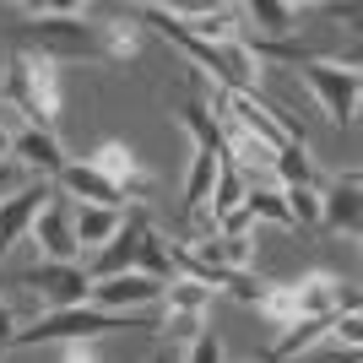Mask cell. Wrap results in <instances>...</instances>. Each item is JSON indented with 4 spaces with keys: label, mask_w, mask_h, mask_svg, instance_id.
Instances as JSON below:
<instances>
[{
    "label": "cell",
    "mask_w": 363,
    "mask_h": 363,
    "mask_svg": "<svg viewBox=\"0 0 363 363\" xmlns=\"http://www.w3.org/2000/svg\"><path fill=\"white\" fill-rule=\"evenodd\" d=\"M130 16H136L141 28H157L163 38H174V44H179L206 76H217V87H223V92H255L260 65L250 60V49H244L239 38H233V44H206V38H196V33L184 28L168 6H130Z\"/></svg>",
    "instance_id": "cell-1"
},
{
    "label": "cell",
    "mask_w": 363,
    "mask_h": 363,
    "mask_svg": "<svg viewBox=\"0 0 363 363\" xmlns=\"http://www.w3.org/2000/svg\"><path fill=\"white\" fill-rule=\"evenodd\" d=\"M0 98L22 108V120L33 130L55 136V125H60V60H49L38 49H16L6 65V82H0Z\"/></svg>",
    "instance_id": "cell-2"
},
{
    "label": "cell",
    "mask_w": 363,
    "mask_h": 363,
    "mask_svg": "<svg viewBox=\"0 0 363 363\" xmlns=\"http://www.w3.org/2000/svg\"><path fill=\"white\" fill-rule=\"evenodd\" d=\"M114 331H157L147 315H108V309H92V303H76V309H49L44 320L33 325H16L11 347H44V342H98V336Z\"/></svg>",
    "instance_id": "cell-3"
},
{
    "label": "cell",
    "mask_w": 363,
    "mask_h": 363,
    "mask_svg": "<svg viewBox=\"0 0 363 363\" xmlns=\"http://www.w3.org/2000/svg\"><path fill=\"white\" fill-rule=\"evenodd\" d=\"M16 38H22V49H38V55H49V60H104L98 55V11H71V16H28L22 28H16Z\"/></svg>",
    "instance_id": "cell-4"
},
{
    "label": "cell",
    "mask_w": 363,
    "mask_h": 363,
    "mask_svg": "<svg viewBox=\"0 0 363 363\" xmlns=\"http://www.w3.org/2000/svg\"><path fill=\"white\" fill-rule=\"evenodd\" d=\"M298 76L309 82V92L320 98V108H325V120L331 125H352V114H358V92H363V71L358 65H331V60H309L298 65Z\"/></svg>",
    "instance_id": "cell-5"
},
{
    "label": "cell",
    "mask_w": 363,
    "mask_h": 363,
    "mask_svg": "<svg viewBox=\"0 0 363 363\" xmlns=\"http://www.w3.org/2000/svg\"><path fill=\"white\" fill-rule=\"evenodd\" d=\"M82 163H87L104 184H114V196H120L125 206H141L152 174H147V163L136 157V147H125V141H98V147H92Z\"/></svg>",
    "instance_id": "cell-6"
},
{
    "label": "cell",
    "mask_w": 363,
    "mask_h": 363,
    "mask_svg": "<svg viewBox=\"0 0 363 363\" xmlns=\"http://www.w3.org/2000/svg\"><path fill=\"white\" fill-rule=\"evenodd\" d=\"M28 239L38 244V255L44 260H55V266H76V233H71V201L55 190V196L44 201V212L33 217V228H28Z\"/></svg>",
    "instance_id": "cell-7"
},
{
    "label": "cell",
    "mask_w": 363,
    "mask_h": 363,
    "mask_svg": "<svg viewBox=\"0 0 363 363\" xmlns=\"http://www.w3.org/2000/svg\"><path fill=\"white\" fill-rule=\"evenodd\" d=\"M22 282H28L49 309H76V303H87V293H92L82 266H55V260H33L28 272H22Z\"/></svg>",
    "instance_id": "cell-8"
},
{
    "label": "cell",
    "mask_w": 363,
    "mask_h": 363,
    "mask_svg": "<svg viewBox=\"0 0 363 363\" xmlns=\"http://www.w3.org/2000/svg\"><path fill=\"white\" fill-rule=\"evenodd\" d=\"M163 298V282H152L141 272H125V277H108V282H92L87 303L92 309H108V315H141Z\"/></svg>",
    "instance_id": "cell-9"
},
{
    "label": "cell",
    "mask_w": 363,
    "mask_h": 363,
    "mask_svg": "<svg viewBox=\"0 0 363 363\" xmlns=\"http://www.w3.org/2000/svg\"><path fill=\"white\" fill-rule=\"evenodd\" d=\"M147 212L141 206H130L125 212V223H120V233L92 255V266H87V282H108V277H125V272H136V244H141V233H147Z\"/></svg>",
    "instance_id": "cell-10"
},
{
    "label": "cell",
    "mask_w": 363,
    "mask_h": 363,
    "mask_svg": "<svg viewBox=\"0 0 363 363\" xmlns=\"http://www.w3.org/2000/svg\"><path fill=\"white\" fill-rule=\"evenodd\" d=\"M49 196H55V184H49V179H33V184H22L16 196H0V260L11 255L16 239H28L33 217L44 212Z\"/></svg>",
    "instance_id": "cell-11"
},
{
    "label": "cell",
    "mask_w": 363,
    "mask_h": 363,
    "mask_svg": "<svg viewBox=\"0 0 363 363\" xmlns=\"http://www.w3.org/2000/svg\"><path fill=\"white\" fill-rule=\"evenodd\" d=\"M358 168H347L336 184H325V196H320V228H331V233H347L358 239L363 228V206H358Z\"/></svg>",
    "instance_id": "cell-12"
},
{
    "label": "cell",
    "mask_w": 363,
    "mask_h": 363,
    "mask_svg": "<svg viewBox=\"0 0 363 363\" xmlns=\"http://www.w3.org/2000/svg\"><path fill=\"white\" fill-rule=\"evenodd\" d=\"M141 44H147V28L130 11H98V55H104V65L136 60Z\"/></svg>",
    "instance_id": "cell-13"
},
{
    "label": "cell",
    "mask_w": 363,
    "mask_h": 363,
    "mask_svg": "<svg viewBox=\"0 0 363 363\" xmlns=\"http://www.w3.org/2000/svg\"><path fill=\"white\" fill-rule=\"evenodd\" d=\"M11 157L28 168V174H38V179H60V168L71 163L60 152V141L49 136V130H33V125H22L11 136Z\"/></svg>",
    "instance_id": "cell-14"
},
{
    "label": "cell",
    "mask_w": 363,
    "mask_h": 363,
    "mask_svg": "<svg viewBox=\"0 0 363 363\" xmlns=\"http://www.w3.org/2000/svg\"><path fill=\"white\" fill-rule=\"evenodd\" d=\"M60 190L76 196V206H114V212H125V201L114 196V184H104L82 157H71V163L60 168Z\"/></svg>",
    "instance_id": "cell-15"
},
{
    "label": "cell",
    "mask_w": 363,
    "mask_h": 363,
    "mask_svg": "<svg viewBox=\"0 0 363 363\" xmlns=\"http://www.w3.org/2000/svg\"><path fill=\"white\" fill-rule=\"evenodd\" d=\"M125 212L114 206H71V233H76V250H104L114 233H120Z\"/></svg>",
    "instance_id": "cell-16"
},
{
    "label": "cell",
    "mask_w": 363,
    "mask_h": 363,
    "mask_svg": "<svg viewBox=\"0 0 363 363\" xmlns=\"http://www.w3.org/2000/svg\"><path fill=\"white\" fill-rule=\"evenodd\" d=\"M272 174H277V190H320V168L309 157L303 141H288V147L272 157Z\"/></svg>",
    "instance_id": "cell-17"
},
{
    "label": "cell",
    "mask_w": 363,
    "mask_h": 363,
    "mask_svg": "<svg viewBox=\"0 0 363 363\" xmlns=\"http://www.w3.org/2000/svg\"><path fill=\"white\" fill-rule=\"evenodd\" d=\"M239 16H250L255 22V33L250 38H288V33H298V6H282V0H250V6H239Z\"/></svg>",
    "instance_id": "cell-18"
},
{
    "label": "cell",
    "mask_w": 363,
    "mask_h": 363,
    "mask_svg": "<svg viewBox=\"0 0 363 363\" xmlns=\"http://www.w3.org/2000/svg\"><path fill=\"white\" fill-rule=\"evenodd\" d=\"M244 190H250V179H244L239 168L223 157V168H217V184H212V196H206V212H201V228H217L233 206L244 201Z\"/></svg>",
    "instance_id": "cell-19"
},
{
    "label": "cell",
    "mask_w": 363,
    "mask_h": 363,
    "mask_svg": "<svg viewBox=\"0 0 363 363\" xmlns=\"http://www.w3.org/2000/svg\"><path fill=\"white\" fill-rule=\"evenodd\" d=\"M217 168H223V157H212V152H196V157H190V174H184V212L196 217V223H201V212H206Z\"/></svg>",
    "instance_id": "cell-20"
},
{
    "label": "cell",
    "mask_w": 363,
    "mask_h": 363,
    "mask_svg": "<svg viewBox=\"0 0 363 363\" xmlns=\"http://www.w3.org/2000/svg\"><path fill=\"white\" fill-rule=\"evenodd\" d=\"M179 120H184V130L196 136V152H212V157H228V147H223V130H217L212 108L201 104V98H184Z\"/></svg>",
    "instance_id": "cell-21"
},
{
    "label": "cell",
    "mask_w": 363,
    "mask_h": 363,
    "mask_svg": "<svg viewBox=\"0 0 363 363\" xmlns=\"http://www.w3.org/2000/svg\"><path fill=\"white\" fill-rule=\"evenodd\" d=\"M239 206L250 212V223H277V228H293L288 201H282V190H277V184H250Z\"/></svg>",
    "instance_id": "cell-22"
},
{
    "label": "cell",
    "mask_w": 363,
    "mask_h": 363,
    "mask_svg": "<svg viewBox=\"0 0 363 363\" xmlns=\"http://www.w3.org/2000/svg\"><path fill=\"white\" fill-rule=\"evenodd\" d=\"M136 272H141V277H152V282H163V288H168V282H179V272H174V255H168V244L157 239L152 228L141 233V244H136Z\"/></svg>",
    "instance_id": "cell-23"
},
{
    "label": "cell",
    "mask_w": 363,
    "mask_h": 363,
    "mask_svg": "<svg viewBox=\"0 0 363 363\" xmlns=\"http://www.w3.org/2000/svg\"><path fill=\"white\" fill-rule=\"evenodd\" d=\"M163 315H206V309H212V288H201V282H168L163 288Z\"/></svg>",
    "instance_id": "cell-24"
},
{
    "label": "cell",
    "mask_w": 363,
    "mask_h": 363,
    "mask_svg": "<svg viewBox=\"0 0 363 363\" xmlns=\"http://www.w3.org/2000/svg\"><path fill=\"white\" fill-rule=\"evenodd\" d=\"M282 201H288L293 228H320V196L315 190H282Z\"/></svg>",
    "instance_id": "cell-25"
},
{
    "label": "cell",
    "mask_w": 363,
    "mask_h": 363,
    "mask_svg": "<svg viewBox=\"0 0 363 363\" xmlns=\"http://www.w3.org/2000/svg\"><path fill=\"white\" fill-rule=\"evenodd\" d=\"M184 363H223V342H217V331L206 325V331L190 342V352H184Z\"/></svg>",
    "instance_id": "cell-26"
},
{
    "label": "cell",
    "mask_w": 363,
    "mask_h": 363,
    "mask_svg": "<svg viewBox=\"0 0 363 363\" xmlns=\"http://www.w3.org/2000/svg\"><path fill=\"white\" fill-rule=\"evenodd\" d=\"M60 363H104V358H98V342H65Z\"/></svg>",
    "instance_id": "cell-27"
},
{
    "label": "cell",
    "mask_w": 363,
    "mask_h": 363,
    "mask_svg": "<svg viewBox=\"0 0 363 363\" xmlns=\"http://www.w3.org/2000/svg\"><path fill=\"white\" fill-rule=\"evenodd\" d=\"M11 336H16V320H11V309L0 303V358L11 352Z\"/></svg>",
    "instance_id": "cell-28"
},
{
    "label": "cell",
    "mask_w": 363,
    "mask_h": 363,
    "mask_svg": "<svg viewBox=\"0 0 363 363\" xmlns=\"http://www.w3.org/2000/svg\"><path fill=\"white\" fill-rule=\"evenodd\" d=\"M147 363H168V347H163V342H157V347H152V358Z\"/></svg>",
    "instance_id": "cell-29"
},
{
    "label": "cell",
    "mask_w": 363,
    "mask_h": 363,
    "mask_svg": "<svg viewBox=\"0 0 363 363\" xmlns=\"http://www.w3.org/2000/svg\"><path fill=\"white\" fill-rule=\"evenodd\" d=\"M0 157H11V136L6 130H0Z\"/></svg>",
    "instance_id": "cell-30"
}]
</instances>
